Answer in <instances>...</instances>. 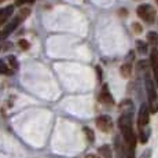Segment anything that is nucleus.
Here are the masks:
<instances>
[{
	"mask_svg": "<svg viewBox=\"0 0 158 158\" xmlns=\"http://www.w3.org/2000/svg\"><path fill=\"white\" fill-rule=\"evenodd\" d=\"M133 32H135V33H140L142 32V26L140 25H139V23H133Z\"/></svg>",
	"mask_w": 158,
	"mask_h": 158,
	"instance_id": "f3484780",
	"label": "nucleus"
},
{
	"mask_svg": "<svg viewBox=\"0 0 158 158\" xmlns=\"http://www.w3.org/2000/svg\"><path fill=\"white\" fill-rule=\"evenodd\" d=\"M3 2H4V0H0V3H3Z\"/></svg>",
	"mask_w": 158,
	"mask_h": 158,
	"instance_id": "4be33fe9",
	"label": "nucleus"
},
{
	"mask_svg": "<svg viewBox=\"0 0 158 158\" xmlns=\"http://www.w3.org/2000/svg\"><path fill=\"white\" fill-rule=\"evenodd\" d=\"M87 158H99L98 156H87Z\"/></svg>",
	"mask_w": 158,
	"mask_h": 158,
	"instance_id": "aec40b11",
	"label": "nucleus"
},
{
	"mask_svg": "<svg viewBox=\"0 0 158 158\" xmlns=\"http://www.w3.org/2000/svg\"><path fill=\"white\" fill-rule=\"evenodd\" d=\"M2 37H3V36H2V33H0V39H2Z\"/></svg>",
	"mask_w": 158,
	"mask_h": 158,
	"instance_id": "412c9836",
	"label": "nucleus"
},
{
	"mask_svg": "<svg viewBox=\"0 0 158 158\" xmlns=\"http://www.w3.org/2000/svg\"><path fill=\"white\" fill-rule=\"evenodd\" d=\"M156 3H157V4H158V0H156Z\"/></svg>",
	"mask_w": 158,
	"mask_h": 158,
	"instance_id": "5701e85b",
	"label": "nucleus"
},
{
	"mask_svg": "<svg viewBox=\"0 0 158 158\" xmlns=\"http://www.w3.org/2000/svg\"><path fill=\"white\" fill-rule=\"evenodd\" d=\"M99 101H101L103 105H109V106L114 105L113 95L110 94V89H109V87L106 85V84L102 87V89H101V94H99Z\"/></svg>",
	"mask_w": 158,
	"mask_h": 158,
	"instance_id": "423d86ee",
	"label": "nucleus"
},
{
	"mask_svg": "<svg viewBox=\"0 0 158 158\" xmlns=\"http://www.w3.org/2000/svg\"><path fill=\"white\" fill-rule=\"evenodd\" d=\"M29 14H30V10H29V8H25V10H22L19 14L17 15V18H14V21L10 23V25L6 26V29L3 30L2 36H8L11 32H13V30H15V28H17V26L19 25L21 22H22V21L26 19V17H28Z\"/></svg>",
	"mask_w": 158,
	"mask_h": 158,
	"instance_id": "20e7f679",
	"label": "nucleus"
},
{
	"mask_svg": "<svg viewBox=\"0 0 158 158\" xmlns=\"http://www.w3.org/2000/svg\"><path fill=\"white\" fill-rule=\"evenodd\" d=\"M151 157V151L150 150H146L143 154H142V157L140 158H150Z\"/></svg>",
	"mask_w": 158,
	"mask_h": 158,
	"instance_id": "6ab92c4d",
	"label": "nucleus"
},
{
	"mask_svg": "<svg viewBox=\"0 0 158 158\" xmlns=\"http://www.w3.org/2000/svg\"><path fill=\"white\" fill-rule=\"evenodd\" d=\"M150 66L153 69V73H154V78L158 83V50L153 48L150 54Z\"/></svg>",
	"mask_w": 158,
	"mask_h": 158,
	"instance_id": "0eeeda50",
	"label": "nucleus"
},
{
	"mask_svg": "<svg viewBox=\"0 0 158 158\" xmlns=\"http://www.w3.org/2000/svg\"><path fill=\"white\" fill-rule=\"evenodd\" d=\"M99 153H101L105 158H111V150L109 146H102V147L99 148Z\"/></svg>",
	"mask_w": 158,
	"mask_h": 158,
	"instance_id": "f8f14e48",
	"label": "nucleus"
},
{
	"mask_svg": "<svg viewBox=\"0 0 158 158\" xmlns=\"http://www.w3.org/2000/svg\"><path fill=\"white\" fill-rule=\"evenodd\" d=\"M0 73L2 74H13V69L8 68V65L4 60H0Z\"/></svg>",
	"mask_w": 158,
	"mask_h": 158,
	"instance_id": "9d476101",
	"label": "nucleus"
},
{
	"mask_svg": "<svg viewBox=\"0 0 158 158\" xmlns=\"http://www.w3.org/2000/svg\"><path fill=\"white\" fill-rule=\"evenodd\" d=\"M120 72H121V74H123V77H125V78L131 77V74H132V63L125 62L123 66H121Z\"/></svg>",
	"mask_w": 158,
	"mask_h": 158,
	"instance_id": "1a4fd4ad",
	"label": "nucleus"
},
{
	"mask_svg": "<svg viewBox=\"0 0 158 158\" xmlns=\"http://www.w3.org/2000/svg\"><path fill=\"white\" fill-rule=\"evenodd\" d=\"M19 45L23 48V50H28V48H29V43H28V41H25V40H21Z\"/></svg>",
	"mask_w": 158,
	"mask_h": 158,
	"instance_id": "a211bd4d",
	"label": "nucleus"
},
{
	"mask_svg": "<svg viewBox=\"0 0 158 158\" xmlns=\"http://www.w3.org/2000/svg\"><path fill=\"white\" fill-rule=\"evenodd\" d=\"M83 131H84V135H85L87 140L89 142V143H92V142L95 140V135H94V131L91 129V128H88V127H85V128H84Z\"/></svg>",
	"mask_w": 158,
	"mask_h": 158,
	"instance_id": "9b49d317",
	"label": "nucleus"
},
{
	"mask_svg": "<svg viewBox=\"0 0 158 158\" xmlns=\"http://www.w3.org/2000/svg\"><path fill=\"white\" fill-rule=\"evenodd\" d=\"M8 62H10L11 69H17L18 68V63H17V60H15L14 56H8Z\"/></svg>",
	"mask_w": 158,
	"mask_h": 158,
	"instance_id": "2eb2a0df",
	"label": "nucleus"
},
{
	"mask_svg": "<svg viewBox=\"0 0 158 158\" xmlns=\"http://www.w3.org/2000/svg\"><path fill=\"white\" fill-rule=\"evenodd\" d=\"M96 127L103 133H109L113 131V121H111V118L109 115H99L96 118Z\"/></svg>",
	"mask_w": 158,
	"mask_h": 158,
	"instance_id": "39448f33",
	"label": "nucleus"
},
{
	"mask_svg": "<svg viewBox=\"0 0 158 158\" xmlns=\"http://www.w3.org/2000/svg\"><path fill=\"white\" fill-rule=\"evenodd\" d=\"M136 14L142 21H144L146 23H153L156 21V10L151 7L150 4H142L138 7Z\"/></svg>",
	"mask_w": 158,
	"mask_h": 158,
	"instance_id": "7ed1b4c3",
	"label": "nucleus"
},
{
	"mask_svg": "<svg viewBox=\"0 0 158 158\" xmlns=\"http://www.w3.org/2000/svg\"><path fill=\"white\" fill-rule=\"evenodd\" d=\"M33 3H35V0H17L15 6L17 7H22V6H29V4H33Z\"/></svg>",
	"mask_w": 158,
	"mask_h": 158,
	"instance_id": "4468645a",
	"label": "nucleus"
},
{
	"mask_svg": "<svg viewBox=\"0 0 158 158\" xmlns=\"http://www.w3.org/2000/svg\"><path fill=\"white\" fill-rule=\"evenodd\" d=\"M136 48H138L139 52H147V44L144 41H136Z\"/></svg>",
	"mask_w": 158,
	"mask_h": 158,
	"instance_id": "ddd939ff",
	"label": "nucleus"
},
{
	"mask_svg": "<svg viewBox=\"0 0 158 158\" xmlns=\"http://www.w3.org/2000/svg\"><path fill=\"white\" fill-rule=\"evenodd\" d=\"M144 87H146V92H147L148 110H150V113L156 114L158 113V94H157V89H156L153 80L148 76V73H146V76H144Z\"/></svg>",
	"mask_w": 158,
	"mask_h": 158,
	"instance_id": "f03ea898",
	"label": "nucleus"
},
{
	"mask_svg": "<svg viewBox=\"0 0 158 158\" xmlns=\"http://www.w3.org/2000/svg\"><path fill=\"white\" fill-rule=\"evenodd\" d=\"M148 41H151V43H156L157 41V35L156 33H148Z\"/></svg>",
	"mask_w": 158,
	"mask_h": 158,
	"instance_id": "dca6fc26",
	"label": "nucleus"
},
{
	"mask_svg": "<svg viewBox=\"0 0 158 158\" xmlns=\"http://www.w3.org/2000/svg\"><path fill=\"white\" fill-rule=\"evenodd\" d=\"M148 123H150V110H148V106L146 103H142L138 114V131H139V140L143 144L147 143L148 138H150Z\"/></svg>",
	"mask_w": 158,
	"mask_h": 158,
	"instance_id": "f257e3e1",
	"label": "nucleus"
},
{
	"mask_svg": "<svg viewBox=\"0 0 158 158\" xmlns=\"http://www.w3.org/2000/svg\"><path fill=\"white\" fill-rule=\"evenodd\" d=\"M0 13H2V8H0Z\"/></svg>",
	"mask_w": 158,
	"mask_h": 158,
	"instance_id": "b1692460",
	"label": "nucleus"
},
{
	"mask_svg": "<svg viewBox=\"0 0 158 158\" xmlns=\"http://www.w3.org/2000/svg\"><path fill=\"white\" fill-rule=\"evenodd\" d=\"M14 13V6H7L6 8H2V13H0V25H4L6 21L13 15Z\"/></svg>",
	"mask_w": 158,
	"mask_h": 158,
	"instance_id": "6e6552de",
	"label": "nucleus"
}]
</instances>
